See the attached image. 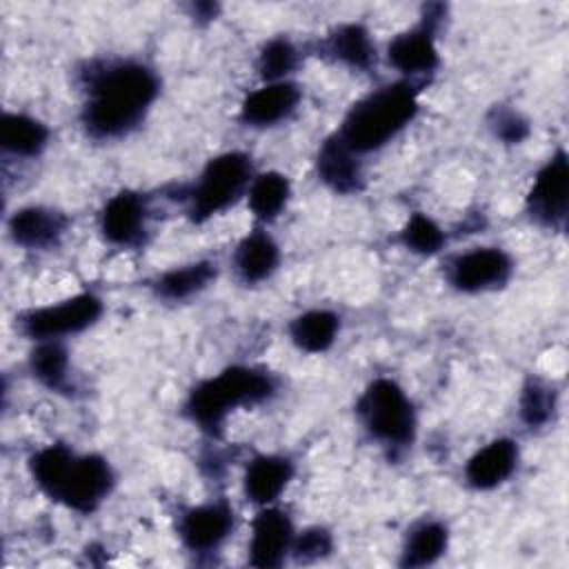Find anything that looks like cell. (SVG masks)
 Here are the masks:
<instances>
[{
	"label": "cell",
	"mask_w": 569,
	"mask_h": 569,
	"mask_svg": "<svg viewBox=\"0 0 569 569\" xmlns=\"http://www.w3.org/2000/svg\"><path fill=\"white\" fill-rule=\"evenodd\" d=\"M84 76L82 127L96 140H113L133 131L158 98L153 69L138 60L93 62Z\"/></svg>",
	"instance_id": "6da1fadb"
},
{
	"label": "cell",
	"mask_w": 569,
	"mask_h": 569,
	"mask_svg": "<svg viewBox=\"0 0 569 569\" xmlns=\"http://www.w3.org/2000/svg\"><path fill=\"white\" fill-rule=\"evenodd\" d=\"M33 482L51 500L91 513L111 493L116 476L98 453H76L67 445H49L29 460Z\"/></svg>",
	"instance_id": "7a4b0ae2"
},
{
	"label": "cell",
	"mask_w": 569,
	"mask_h": 569,
	"mask_svg": "<svg viewBox=\"0 0 569 569\" xmlns=\"http://www.w3.org/2000/svg\"><path fill=\"white\" fill-rule=\"evenodd\" d=\"M420 82L398 80L360 98L345 116L338 136L360 156L385 147L418 113Z\"/></svg>",
	"instance_id": "3957f363"
},
{
	"label": "cell",
	"mask_w": 569,
	"mask_h": 569,
	"mask_svg": "<svg viewBox=\"0 0 569 569\" xmlns=\"http://www.w3.org/2000/svg\"><path fill=\"white\" fill-rule=\"evenodd\" d=\"M276 393L269 371L256 367H229L196 385L187 398V416L209 436L218 438L227 416L238 407H253Z\"/></svg>",
	"instance_id": "277c9868"
},
{
	"label": "cell",
	"mask_w": 569,
	"mask_h": 569,
	"mask_svg": "<svg viewBox=\"0 0 569 569\" xmlns=\"http://www.w3.org/2000/svg\"><path fill=\"white\" fill-rule=\"evenodd\" d=\"M251 180L253 162L249 153L227 151L211 158L184 196L189 202V218L193 222H204L211 216L222 213L249 191Z\"/></svg>",
	"instance_id": "5b68a950"
},
{
	"label": "cell",
	"mask_w": 569,
	"mask_h": 569,
	"mask_svg": "<svg viewBox=\"0 0 569 569\" xmlns=\"http://www.w3.org/2000/svg\"><path fill=\"white\" fill-rule=\"evenodd\" d=\"M356 409L367 433L387 447H407L416 436L413 405L391 378L373 380Z\"/></svg>",
	"instance_id": "8992f818"
},
{
	"label": "cell",
	"mask_w": 569,
	"mask_h": 569,
	"mask_svg": "<svg viewBox=\"0 0 569 569\" xmlns=\"http://www.w3.org/2000/svg\"><path fill=\"white\" fill-rule=\"evenodd\" d=\"M102 313V300L93 293H78L56 305L29 309L18 318L24 336L31 340H60L91 327Z\"/></svg>",
	"instance_id": "52a82bcc"
},
{
	"label": "cell",
	"mask_w": 569,
	"mask_h": 569,
	"mask_svg": "<svg viewBox=\"0 0 569 569\" xmlns=\"http://www.w3.org/2000/svg\"><path fill=\"white\" fill-rule=\"evenodd\" d=\"M442 18L440 4H429L420 24L409 31L398 33L387 47V60L393 69H398L405 80H416L433 73L438 67V49H436V29Z\"/></svg>",
	"instance_id": "ba28073f"
},
{
	"label": "cell",
	"mask_w": 569,
	"mask_h": 569,
	"mask_svg": "<svg viewBox=\"0 0 569 569\" xmlns=\"http://www.w3.org/2000/svg\"><path fill=\"white\" fill-rule=\"evenodd\" d=\"M569 204V164L567 153L560 149L536 173V180L527 196V211L531 220L542 227L562 231L567 222Z\"/></svg>",
	"instance_id": "9c48e42d"
},
{
	"label": "cell",
	"mask_w": 569,
	"mask_h": 569,
	"mask_svg": "<svg viewBox=\"0 0 569 569\" xmlns=\"http://www.w3.org/2000/svg\"><path fill=\"white\" fill-rule=\"evenodd\" d=\"M511 258L498 247H476L456 256L447 267L451 287L465 293H478L502 287L511 276Z\"/></svg>",
	"instance_id": "30bf717a"
},
{
	"label": "cell",
	"mask_w": 569,
	"mask_h": 569,
	"mask_svg": "<svg viewBox=\"0 0 569 569\" xmlns=\"http://www.w3.org/2000/svg\"><path fill=\"white\" fill-rule=\"evenodd\" d=\"M293 522L287 511L278 507H262L251 520L249 562L260 569L280 567L293 547Z\"/></svg>",
	"instance_id": "8fae6325"
},
{
	"label": "cell",
	"mask_w": 569,
	"mask_h": 569,
	"mask_svg": "<svg viewBox=\"0 0 569 569\" xmlns=\"http://www.w3.org/2000/svg\"><path fill=\"white\" fill-rule=\"evenodd\" d=\"M149 209L140 193L120 191L100 211V233L109 244L138 247L147 238Z\"/></svg>",
	"instance_id": "7c38bea8"
},
{
	"label": "cell",
	"mask_w": 569,
	"mask_h": 569,
	"mask_svg": "<svg viewBox=\"0 0 569 569\" xmlns=\"http://www.w3.org/2000/svg\"><path fill=\"white\" fill-rule=\"evenodd\" d=\"M233 529V509L224 500L189 507L178 520V533L191 551L218 549Z\"/></svg>",
	"instance_id": "4fadbf2b"
},
{
	"label": "cell",
	"mask_w": 569,
	"mask_h": 569,
	"mask_svg": "<svg viewBox=\"0 0 569 569\" xmlns=\"http://www.w3.org/2000/svg\"><path fill=\"white\" fill-rule=\"evenodd\" d=\"M300 98L302 91L291 80L267 82L242 100L240 120L249 127H273L298 109Z\"/></svg>",
	"instance_id": "5bb4252c"
},
{
	"label": "cell",
	"mask_w": 569,
	"mask_h": 569,
	"mask_svg": "<svg viewBox=\"0 0 569 569\" xmlns=\"http://www.w3.org/2000/svg\"><path fill=\"white\" fill-rule=\"evenodd\" d=\"M318 178L336 193H358L365 187L362 164L358 153L338 136H329L316 156Z\"/></svg>",
	"instance_id": "9a60e30c"
},
{
	"label": "cell",
	"mask_w": 569,
	"mask_h": 569,
	"mask_svg": "<svg viewBox=\"0 0 569 569\" xmlns=\"http://www.w3.org/2000/svg\"><path fill=\"white\" fill-rule=\"evenodd\" d=\"M69 224V218L51 207L31 204L18 209L9 218V236L24 249H49L60 242Z\"/></svg>",
	"instance_id": "2e32d148"
},
{
	"label": "cell",
	"mask_w": 569,
	"mask_h": 569,
	"mask_svg": "<svg viewBox=\"0 0 569 569\" xmlns=\"http://www.w3.org/2000/svg\"><path fill=\"white\" fill-rule=\"evenodd\" d=\"M293 478V462L280 453L256 456L244 471V496L258 507L273 505Z\"/></svg>",
	"instance_id": "e0dca14e"
},
{
	"label": "cell",
	"mask_w": 569,
	"mask_h": 569,
	"mask_svg": "<svg viewBox=\"0 0 569 569\" xmlns=\"http://www.w3.org/2000/svg\"><path fill=\"white\" fill-rule=\"evenodd\" d=\"M518 465V445L509 438H498L478 449L465 465V478L473 489L487 491L502 485Z\"/></svg>",
	"instance_id": "ac0fdd59"
},
{
	"label": "cell",
	"mask_w": 569,
	"mask_h": 569,
	"mask_svg": "<svg viewBox=\"0 0 569 569\" xmlns=\"http://www.w3.org/2000/svg\"><path fill=\"white\" fill-rule=\"evenodd\" d=\"M280 262V249L264 229L249 231L233 251V269L244 284L267 280Z\"/></svg>",
	"instance_id": "d6986e66"
},
{
	"label": "cell",
	"mask_w": 569,
	"mask_h": 569,
	"mask_svg": "<svg viewBox=\"0 0 569 569\" xmlns=\"http://www.w3.org/2000/svg\"><path fill=\"white\" fill-rule=\"evenodd\" d=\"M320 56L362 71L376 62V47L371 42L369 31L362 24L347 22L336 27L320 42Z\"/></svg>",
	"instance_id": "ffe728a7"
},
{
	"label": "cell",
	"mask_w": 569,
	"mask_h": 569,
	"mask_svg": "<svg viewBox=\"0 0 569 569\" xmlns=\"http://www.w3.org/2000/svg\"><path fill=\"white\" fill-rule=\"evenodd\" d=\"M49 142V129L44 122L27 116L7 111L0 122V147L11 156L33 158L40 156Z\"/></svg>",
	"instance_id": "44dd1931"
},
{
	"label": "cell",
	"mask_w": 569,
	"mask_h": 569,
	"mask_svg": "<svg viewBox=\"0 0 569 569\" xmlns=\"http://www.w3.org/2000/svg\"><path fill=\"white\" fill-rule=\"evenodd\" d=\"M340 329V318L327 309H311L300 313L289 325L291 342L307 353H322L327 351Z\"/></svg>",
	"instance_id": "7402d4cb"
},
{
	"label": "cell",
	"mask_w": 569,
	"mask_h": 569,
	"mask_svg": "<svg viewBox=\"0 0 569 569\" xmlns=\"http://www.w3.org/2000/svg\"><path fill=\"white\" fill-rule=\"evenodd\" d=\"M447 540H449V533L442 522H438V520L418 522L407 533L400 565L402 567H427V565L436 562L445 553Z\"/></svg>",
	"instance_id": "603a6c76"
},
{
	"label": "cell",
	"mask_w": 569,
	"mask_h": 569,
	"mask_svg": "<svg viewBox=\"0 0 569 569\" xmlns=\"http://www.w3.org/2000/svg\"><path fill=\"white\" fill-rule=\"evenodd\" d=\"M213 278H216V262L198 260V262L164 271L156 280V293L164 300H187L193 293L209 287Z\"/></svg>",
	"instance_id": "cb8c5ba5"
},
{
	"label": "cell",
	"mask_w": 569,
	"mask_h": 569,
	"mask_svg": "<svg viewBox=\"0 0 569 569\" xmlns=\"http://www.w3.org/2000/svg\"><path fill=\"white\" fill-rule=\"evenodd\" d=\"M29 369L47 389H69V351L60 340H40L29 356Z\"/></svg>",
	"instance_id": "d4e9b609"
},
{
	"label": "cell",
	"mask_w": 569,
	"mask_h": 569,
	"mask_svg": "<svg viewBox=\"0 0 569 569\" xmlns=\"http://www.w3.org/2000/svg\"><path fill=\"white\" fill-rule=\"evenodd\" d=\"M291 187L287 176L278 173V171H267L260 176H253L247 198H249V209L251 213L262 220L269 222L273 218L280 216V211L287 207Z\"/></svg>",
	"instance_id": "484cf974"
},
{
	"label": "cell",
	"mask_w": 569,
	"mask_h": 569,
	"mask_svg": "<svg viewBox=\"0 0 569 569\" xmlns=\"http://www.w3.org/2000/svg\"><path fill=\"white\" fill-rule=\"evenodd\" d=\"M256 67L260 78L267 82L287 80V76L298 67V49L284 36L271 38L269 42L262 44Z\"/></svg>",
	"instance_id": "4316f807"
},
{
	"label": "cell",
	"mask_w": 569,
	"mask_h": 569,
	"mask_svg": "<svg viewBox=\"0 0 569 569\" xmlns=\"http://www.w3.org/2000/svg\"><path fill=\"white\" fill-rule=\"evenodd\" d=\"M445 231L425 213H413L400 231V242L420 256L438 253L445 247Z\"/></svg>",
	"instance_id": "83f0119b"
},
{
	"label": "cell",
	"mask_w": 569,
	"mask_h": 569,
	"mask_svg": "<svg viewBox=\"0 0 569 569\" xmlns=\"http://www.w3.org/2000/svg\"><path fill=\"white\" fill-rule=\"evenodd\" d=\"M556 409V393L540 380H531L520 396V418L529 427L545 425Z\"/></svg>",
	"instance_id": "f1b7e54d"
},
{
	"label": "cell",
	"mask_w": 569,
	"mask_h": 569,
	"mask_svg": "<svg viewBox=\"0 0 569 569\" xmlns=\"http://www.w3.org/2000/svg\"><path fill=\"white\" fill-rule=\"evenodd\" d=\"M333 547L331 533L322 527H309L300 536L293 538L291 553L298 562H311L318 558H325Z\"/></svg>",
	"instance_id": "f546056e"
},
{
	"label": "cell",
	"mask_w": 569,
	"mask_h": 569,
	"mask_svg": "<svg viewBox=\"0 0 569 569\" xmlns=\"http://www.w3.org/2000/svg\"><path fill=\"white\" fill-rule=\"evenodd\" d=\"M491 129L505 142H520L529 133V122L518 111L502 109V111H493Z\"/></svg>",
	"instance_id": "4dcf8cb0"
}]
</instances>
